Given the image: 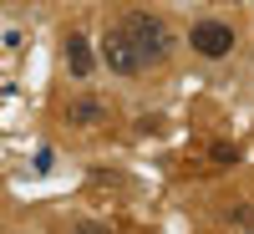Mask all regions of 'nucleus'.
Instances as JSON below:
<instances>
[{
    "label": "nucleus",
    "mask_w": 254,
    "mask_h": 234,
    "mask_svg": "<svg viewBox=\"0 0 254 234\" xmlns=\"http://www.w3.org/2000/svg\"><path fill=\"white\" fill-rule=\"evenodd\" d=\"M122 26H127V36H132L142 67H168V61H173L178 36H173V26H168L163 15H153V10H127Z\"/></svg>",
    "instance_id": "obj_1"
},
{
    "label": "nucleus",
    "mask_w": 254,
    "mask_h": 234,
    "mask_svg": "<svg viewBox=\"0 0 254 234\" xmlns=\"http://www.w3.org/2000/svg\"><path fill=\"white\" fill-rule=\"evenodd\" d=\"M102 67H107L112 77H137V72H147L122 20H117V26H107V36H102Z\"/></svg>",
    "instance_id": "obj_2"
},
{
    "label": "nucleus",
    "mask_w": 254,
    "mask_h": 234,
    "mask_svg": "<svg viewBox=\"0 0 254 234\" xmlns=\"http://www.w3.org/2000/svg\"><path fill=\"white\" fill-rule=\"evenodd\" d=\"M188 46H193L203 61H224L229 51H234V26H224V20H193Z\"/></svg>",
    "instance_id": "obj_3"
},
{
    "label": "nucleus",
    "mask_w": 254,
    "mask_h": 234,
    "mask_svg": "<svg viewBox=\"0 0 254 234\" xmlns=\"http://www.w3.org/2000/svg\"><path fill=\"white\" fill-rule=\"evenodd\" d=\"M61 51H66V72L81 81V77H92L97 67V56H92V41L81 36V31H66V41H61Z\"/></svg>",
    "instance_id": "obj_4"
},
{
    "label": "nucleus",
    "mask_w": 254,
    "mask_h": 234,
    "mask_svg": "<svg viewBox=\"0 0 254 234\" xmlns=\"http://www.w3.org/2000/svg\"><path fill=\"white\" fill-rule=\"evenodd\" d=\"M112 112H107V102H97V97H76L71 107H66V122L71 127H102Z\"/></svg>",
    "instance_id": "obj_5"
},
{
    "label": "nucleus",
    "mask_w": 254,
    "mask_h": 234,
    "mask_svg": "<svg viewBox=\"0 0 254 234\" xmlns=\"http://www.w3.org/2000/svg\"><path fill=\"white\" fill-rule=\"evenodd\" d=\"M92 188H97V194H107V188H122V173H117V168H92Z\"/></svg>",
    "instance_id": "obj_6"
},
{
    "label": "nucleus",
    "mask_w": 254,
    "mask_h": 234,
    "mask_svg": "<svg viewBox=\"0 0 254 234\" xmlns=\"http://www.w3.org/2000/svg\"><path fill=\"white\" fill-rule=\"evenodd\" d=\"M214 163H219V168L239 163V148H234V143H214Z\"/></svg>",
    "instance_id": "obj_7"
},
{
    "label": "nucleus",
    "mask_w": 254,
    "mask_h": 234,
    "mask_svg": "<svg viewBox=\"0 0 254 234\" xmlns=\"http://www.w3.org/2000/svg\"><path fill=\"white\" fill-rule=\"evenodd\" d=\"M224 219H229V224H244V229H249V224H254V204H239V209H229Z\"/></svg>",
    "instance_id": "obj_8"
},
{
    "label": "nucleus",
    "mask_w": 254,
    "mask_h": 234,
    "mask_svg": "<svg viewBox=\"0 0 254 234\" xmlns=\"http://www.w3.org/2000/svg\"><path fill=\"white\" fill-rule=\"evenodd\" d=\"M71 234H107V229H102V224H76Z\"/></svg>",
    "instance_id": "obj_9"
}]
</instances>
